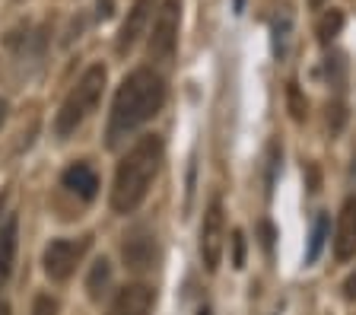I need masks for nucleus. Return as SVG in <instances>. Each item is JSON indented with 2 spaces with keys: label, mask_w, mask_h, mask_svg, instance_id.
I'll return each instance as SVG.
<instances>
[{
  "label": "nucleus",
  "mask_w": 356,
  "mask_h": 315,
  "mask_svg": "<svg viewBox=\"0 0 356 315\" xmlns=\"http://www.w3.org/2000/svg\"><path fill=\"white\" fill-rule=\"evenodd\" d=\"M165 102V83L153 67H140L124 76V83L115 92L108 118V143H118L131 131L147 124Z\"/></svg>",
  "instance_id": "nucleus-1"
},
{
  "label": "nucleus",
  "mask_w": 356,
  "mask_h": 315,
  "mask_svg": "<svg viewBox=\"0 0 356 315\" xmlns=\"http://www.w3.org/2000/svg\"><path fill=\"white\" fill-rule=\"evenodd\" d=\"M159 165H163V140L156 134L140 137L118 163L115 185H111V210L115 213H134L140 207Z\"/></svg>",
  "instance_id": "nucleus-2"
},
{
  "label": "nucleus",
  "mask_w": 356,
  "mask_h": 315,
  "mask_svg": "<svg viewBox=\"0 0 356 315\" xmlns=\"http://www.w3.org/2000/svg\"><path fill=\"white\" fill-rule=\"evenodd\" d=\"M102 86H105V67H102V64H92V67L80 76V83H76L74 90L67 92L58 118H54V134H58V137H70V134H74L83 121L96 112L99 99H102Z\"/></svg>",
  "instance_id": "nucleus-3"
},
{
  "label": "nucleus",
  "mask_w": 356,
  "mask_h": 315,
  "mask_svg": "<svg viewBox=\"0 0 356 315\" xmlns=\"http://www.w3.org/2000/svg\"><path fill=\"white\" fill-rule=\"evenodd\" d=\"M178 23H181V0H163V7L156 10L153 32H149L147 54L153 64H169L178 48Z\"/></svg>",
  "instance_id": "nucleus-4"
},
{
  "label": "nucleus",
  "mask_w": 356,
  "mask_h": 315,
  "mask_svg": "<svg viewBox=\"0 0 356 315\" xmlns=\"http://www.w3.org/2000/svg\"><path fill=\"white\" fill-rule=\"evenodd\" d=\"M89 248V239H54L44 248V274L51 280H67Z\"/></svg>",
  "instance_id": "nucleus-5"
},
{
  "label": "nucleus",
  "mask_w": 356,
  "mask_h": 315,
  "mask_svg": "<svg viewBox=\"0 0 356 315\" xmlns=\"http://www.w3.org/2000/svg\"><path fill=\"white\" fill-rule=\"evenodd\" d=\"M222 233H226V223H222V201L220 197H213L210 207H207V217H204V226H200V258H204L207 270L220 268Z\"/></svg>",
  "instance_id": "nucleus-6"
},
{
  "label": "nucleus",
  "mask_w": 356,
  "mask_h": 315,
  "mask_svg": "<svg viewBox=\"0 0 356 315\" xmlns=\"http://www.w3.org/2000/svg\"><path fill=\"white\" fill-rule=\"evenodd\" d=\"M156 10V0H134V7L127 10V19L121 23V32H118V42H115V51L118 54H127L137 42H140V35L147 32V23L149 16H153Z\"/></svg>",
  "instance_id": "nucleus-7"
},
{
  "label": "nucleus",
  "mask_w": 356,
  "mask_h": 315,
  "mask_svg": "<svg viewBox=\"0 0 356 315\" xmlns=\"http://www.w3.org/2000/svg\"><path fill=\"white\" fill-rule=\"evenodd\" d=\"M153 312V290L147 284H131L118 290V296L111 300L108 315H149Z\"/></svg>",
  "instance_id": "nucleus-8"
},
{
  "label": "nucleus",
  "mask_w": 356,
  "mask_h": 315,
  "mask_svg": "<svg viewBox=\"0 0 356 315\" xmlns=\"http://www.w3.org/2000/svg\"><path fill=\"white\" fill-rule=\"evenodd\" d=\"M334 255L350 261L356 255V195L347 197L337 217V236H334Z\"/></svg>",
  "instance_id": "nucleus-9"
},
{
  "label": "nucleus",
  "mask_w": 356,
  "mask_h": 315,
  "mask_svg": "<svg viewBox=\"0 0 356 315\" xmlns=\"http://www.w3.org/2000/svg\"><path fill=\"white\" fill-rule=\"evenodd\" d=\"M64 188L67 191H74V195H80L83 201H92L99 191V175L96 169L89 163H74L64 169Z\"/></svg>",
  "instance_id": "nucleus-10"
},
{
  "label": "nucleus",
  "mask_w": 356,
  "mask_h": 315,
  "mask_svg": "<svg viewBox=\"0 0 356 315\" xmlns=\"http://www.w3.org/2000/svg\"><path fill=\"white\" fill-rule=\"evenodd\" d=\"M16 239H19V217L10 213L0 226V286L10 280L13 274V261H16Z\"/></svg>",
  "instance_id": "nucleus-11"
},
{
  "label": "nucleus",
  "mask_w": 356,
  "mask_h": 315,
  "mask_svg": "<svg viewBox=\"0 0 356 315\" xmlns=\"http://www.w3.org/2000/svg\"><path fill=\"white\" fill-rule=\"evenodd\" d=\"M124 261H127V268H134V270H147L149 264H153V258H156V245H153V236L149 233H134L131 239L124 242Z\"/></svg>",
  "instance_id": "nucleus-12"
},
{
  "label": "nucleus",
  "mask_w": 356,
  "mask_h": 315,
  "mask_svg": "<svg viewBox=\"0 0 356 315\" xmlns=\"http://www.w3.org/2000/svg\"><path fill=\"white\" fill-rule=\"evenodd\" d=\"M341 29H343V13L331 7V10H327V13L318 19V29H315V32H318V42H321V45H331L334 38L341 35Z\"/></svg>",
  "instance_id": "nucleus-13"
},
{
  "label": "nucleus",
  "mask_w": 356,
  "mask_h": 315,
  "mask_svg": "<svg viewBox=\"0 0 356 315\" xmlns=\"http://www.w3.org/2000/svg\"><path fill=\"white\" fill-rule=\"evenodd\" d=\"M327 226H331V220H327V213H318L315 217V226H312V239H309V248H305V261H318L321 255V245H325L327 239Z\"/></svg>",
  "instance_id": "nucleus-14"
},
{
  "label": "nucleus",
  "mask_w": 356,
  "mask_h": 315,
  "mask_svg": "<svg viewBox=\"0 0 356 315\" xmlns=\"http://www.w3.org/2000/svg\"><path fill=\"white\" fill-rule=\"evenodd\" d=\"M108 280H111V268H108V261H105V258H99V261L92 264V270H89V280H86L89 296H92V300H99V296L105 293V286H108Z\"/></svg>",
  "instance_id": "nucleus-15"
},
{
  "label": "nucleus",
  "mask_w": 356,
  "mask_h": 315,
  "mask_svg": "<svg viewBox=\"0 0 356 315\" xmlns=\"http://www.w3.org/2000/svg\"><path fill=\"white\" fill-rule=\"evenodd\" d=\"M289 16H277L274 19V54L277 58H286V45H289Z\"/></svg>",
  "instance_id": "nucleus-16"
},
{
  "label": "nucleus",
  "mask_w": 356,
  "mask_h": 315,
  "mask_svg": "<svg viewBox=\"0 0 356 315\" xmlns=\"http://www.w3.org/2000/svg\"><path fill=\"white\" fill-rule=\"evenodd\" d=\"M32 315H58V300L48 296V293L35 296V302H32Z\"/></svg>",
  "instance_id": "nucleus-17"
},
{
  "label": "nucleus",
  "mask_w": 356,
  "mask_h": 315,
  "mask_svg": "<svg viewBox=\"0 0 356 315\" xmlns=\"http://www.w3.org/2000/svg\"><path fill=\"white\" fill-rule=\"evenodd\" d=\"M232 268H245V233H232Z\"/></svg>",
  "instance_id": "nucleus-18"
},
{
  "label": "nucleus",
  "mask_w": 356,
  "mask_h": 315,
  "mask_svg": "<svg viewBox=\"0 0 356 315\" xmlns=\"http://www.w3.org/2000/svg\"><path fill=\"white\" fill-rule=\"evenodd\" d=\"M289 108H293V118L296 121L305 118V102H302V96H299L296 83H289Z\"/></svg>",
  "instance_id": "nucleus-19"
},
{
  "label": "nucleus",
  "mask_w": 356,
  "mask_h": 315,
  "mask_svg": "<svg viewBox=\"0 0 356 315\" xmlns=\"http://www.w3.org/2000/svg\"><path fill=\"white\" fill-rule=\"evenodd\" d=\"M343 296H347V300H356V270L343 280Z\"/></svg>",
  "instance_id": "nucleus-20"
},
{
  "label": "nucleus",
  "mask_w": 356,
  "mask_h": 315,
  "mask_svg": "<svg viewBox=\"0 0 356 315\" xmlns=\"http://www.w3.org/2000/svg\"><path fill=\"white\" fill-rule=\"evenodd\" d=\"M7 108H10V105H7V99H0V124L7 121Z\"/></svg>",
  "instance_id": "nucleus-21"
},
{
  "label": "nucleus",
  "mask_w": 356,
  "mask_h": 315,
  "mask_svg": "<svg viewBox=\"0 0 356 315\" xmlns=\"http://www.w3.org/2000/svg\"><path fill=\"white\" fill-rule=\"evenodd\" d=\"M0 315H10V302L7 300H0Z\"/></svg>",
  "instance_id": "nucleus-22"
},
{
  "label": "nucleus",
  "mask_w": 356,
  "mask_h": 315,
  "mask_svg": "<svg viewBox=\"0 0 356 315\" xmlns=\"http://www.w3.org/2000/svg\"><path fill=\"white\" fill-rule=\"evenodd\" d=\"M309 3H312V7H321V3H325V0H309Z\"/></svg>",
  "instance_id": "nucleus-23"
},
{
  "label": "nucleus",
  "mask_w": 356,
  "mask_h": 315,
  "mask_svg": "<svg viewBox=\"0 0 356 315\" xmlns=\"http://www.w3.org/2000/svg\"><path fill=\"white\" fill-rule=\"evenodd\" d=\"M3 204H7V197H3V195H0V213H3Z\"/></svg>",
  "instance_id": "nucleus-24"
},
{
  "label": "nucleus",
  "mask_w": 356,
  "mask_h": 315,
  "mask_svg": "<svg viewBox=\"0 0 356 315\" xmlns=\"http://www.w3.org/2000/svg\"><path fill=\"white\" fill-rule=\"evenodd\" d=\"M200 315H210V312H207V309H200Z\"/></svg>",
  "instance_id": "nucleus-25"
}]
</instances>
